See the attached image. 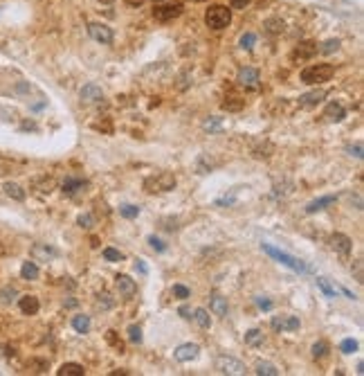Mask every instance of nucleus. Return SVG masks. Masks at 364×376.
<instances>
[{"instance_id":"1","label":"nucleus","mask_w":364,"mask_h":376,"mask_svg":"<svg viewBox=\"0 0 364 376\" xmlns=\"http://www.w3.org/2000/svg\"><path fill=\"white\" fill-rule=\"evenodd\" d=\"M333 74H335V65L317 63V65H308V68L301 70L299 79H301V84H306V86H319V84L331 81Z\"/></svg>"},{"instance_id":"2","label":"nucleus","mask_w":364,"mask_h":376,"mask_svg":"<svg viewBox=\"0 0 364 376\" xmlns=\"http://www.w3.org/2000/svg\"><path fill=\"white\" fill-rule=\"evenodd\" d=\"M261 248H263V252L265 254H270L275 261H279L281 266H285V268H290V270H295V273H312V268L308 264H304L301 259H297V257H292V254H288V252H283V250H279V248H275V246H270V244H261Z\"/></svg>"},{"instance_id":"3","label":"nucleus","mask_w":364,"mask_h":376,"mask_svg":"<svg viewBox=\"0 0 364 376\" xmlns=\"http://www.w3.org/2000/svg\"><path fill=\"white\" fill-rule=\"evenodd\" d=\"M175 176L171 174V171H160V174H153V176H148V178H144L142 187L146 194H162V191H171L175 187Z\"/></svg>"},{"instance_id":"4","label":"nucleus","mask_w":364,"mask_h":376,"mask_svg":"<svg viewBox=\"0 0 364 376\" xmlns=\"http://www.w3.org/2000/svg\"><path fill=\"white\" fill-rule=\"evenodd\" d=\"M232 23V9H227L225 5H211L205 11V25L211 30H225Z\"/></svg>"},{"instance_id":"5","label":"nucleus","mask_w":364,"mask_h":376,"mask_svg":"<svg viewBox=\"0 0 364 376\" xmlns=\"http://www.w3.org/2000/svg\"><path fill=\"white\" fill-rule=\"evenodd\" d=\"M216 370L221 372V374H227V376H243L248 372V367L243 365L238 358H234V356H218Z\"/></svg>"},{"instance_id":"6","label":"nucleus","mask_w":364,"mask_h":376,"mask_svg":"<svg viewBox=\"0 0 364 376\" xmlns=\"http://www.w3.org/2000/svg\"><path fill=\"white\" fill-rule=\"evenodd\" d=\"M270 327L275 329L277 334H290V331H297V329L301 327V322H299V318H297V315L281 313V315H272Z\"/></svg>"},{"instance_id":"7","label":"nucleus","mask_w":364,"mask_h":376,"mask_svg":"<svg viewBox=\"0 0 364 376\" xmlns=\"http://www.w3.org/2000/svg\"><path fill=\"white\" fill-rule=\"evenodd\" d=\"M182 2H171V5H160L153 9V18L160 23H171L182 14Z\"/></svg>"},{"instance_id":"8","label":"nucleus","mask_w":364,"mask_h":376,"mask_svg":"<svg viewBox=\"0 0 364 376\" xmlns=\"http://www.w3.org/2000/svg\"><path fill=\"white\" fill-rule=\"evenodd\" d=\"M88 34L95 38L97 43H101V45H111V43L115 41V34H112V30L106 25V23H90Z\"/></svg>"},{"instance_id":"9","label":"nucleus","mask_w":364,"mask_h":376,"mask_svg":"<svg viewBox=\"0 0 364 376\" xmlns=\"http://www.w3.org/2000/svg\"><path fill=\"white\" fill-rule=\"evenodd\" d=\"M317 50L319 48H317L315 41H301L299 45L290 52V59L292 61H308V59H312L317 54Z\"/></svg>"},{"instance_id":"10","label":"nucleus","mask_w":364,"mask_h":376,"mask_svg":"<svg viewBox=\"0 0 364 376\" xmlns=\"http://www.w3.org/2000/svg\"><path fill=\"white\" fill-rule=\"evenodd\" d=\"M238 86H245V88H259L261 84V74L256 68H241L236 74Z\"/></svg>"},{"instance_id":"11","label":"nucleus","mask_w":364,"mask_h":376,"mask_svg":"<svg viewBox=\"0 0 364 376\" xmlns=\"http://www.w3.org/2000/svg\"><path fill=\"white\" fill-rule=\"evenodd\" d=\"M326 97H328V90H324V88L310 90V93H304V95H299L297 104H299L301 108H312V106H317V104H322Z\"/></svg>"},{"instance_id":"12","label":"nucleus","mask_w":364,"mask_h":376,"mask_svg":"<svg viewBox=\"0 0 364 376\" xmlns=\"http://www.w3.org/2000/svg\"><path fill=\"white\" fill-rule=\"evenodd\" d=\"M198 354H200V347L196 343H185V345H180V347H175L173 356L178 363H189V360H196L198 358Z\"/></svg>"},{"instance_id":"13","label":"nucleus","mask_w":364,"mask_h":376,"mask_svg":"<svg viewBox=\"0 0 364 376\" xmlns=\"http://www.w3.org/2000/svg\"><path fill=\"white\" fill-rule=\"evenodd\" d=\"M85 187H88V180H84V178H74V176H68V178L63 180V185H61V191H63L65 196H77V194L85 191Z\"/></svg>"},{"instance_id":"14","label":"nucleus","mask_w":364,"mask_h":376,"mask_svg":"<svg viewBox=\"0 0 364 376\" xmlns=\"http://www.w3.org/2000/svg\"><path fill=\"white\" fill-rule=\"evenodd\" d=\"M209 311L218 318H227L229 313V304H227V297H223L221 293H211L209 297Z\"/></svg>"},{"instance_id":"15","label":"nucleus","mask_w":364,"mask_h":376,"mask_svg":"<svg viewBox=\"0 0 364 376\" xmlns=\"http://www.w3.org/2000/svg\"><path fill=\"white\" fill-rule=\"evenodd\" d=\"M331 246H333V250L335 252H339V254H351V250H353V241H351V237H346V234H342V232H335L331 237Z\"/></svg>"},{"instance_id":"16","label":"nucleus","mask_w":364,"mask_h":376,"mask_svg":"<svg viewBox=\"0 0 364 376\" xmlns=\"http://www.w3.org/2000/svg\"><path fill=\"white\" fill-rule=\"evenodd\" d=\"M79 97H81L84 104H95V101L104 99V90H101L97 84H85L84 88H81Z\"/></svg>"},{"instance_id":"17","label":"nucleus","mask_w":364,"mask_h":376,"mask_svg":"<svg viewBox=\"0 0 364 376\" xmlns=\"http://www.w3.org/2000/svg\"><path fill=\"white\" fill-rule=\"evenodd\" d=\"M115 284H117V291H119L124 297H133L138 293V284H135V280H131L128 275H117Z\"/></svg>"},{"instance_id":"18","label":"nucleus","mask_w":364,"mask_h":376,"mask_svg":"<svg viewBox=\"0 0 364 376\" xmlns=\"http://www.w3.org/2000/svg\"><path fill=\"white\" fill-rule=\"evenodd\" d=\"M324 117L328 122H342L346 117V108H344L342 101H331L326 108H324Z\"/></svg>"},{"instance_id":"19","label":"nucleus","mask_w":364,"mask_h":376,"mask_svg":"<svg viewBox=\"0 0 364 376\" xmlns=\"http://www.w3.org/2000/svg\"><path fill=\"white\" fill-rule=\"evenodd\" d=\"M18 309H21L23 315H36L38 309H41V302H38L36 295H23L18 300Z\"/></svg>"},{"instance_id":"20","label":"nucleus","mask_w":364,"mask_h":376,"mask_svg":"<svg viewBox=\"0 0 364 376\" xmlns=\"http://www.w3.org/2000/svg\"><path fill=\"white\" fill-rule=\"evenodd\" d=\"M56 250L52 248V246H48V244H34L32 246V257L34 259H38V261H50V259H54L56 257Z\"/></svg>"},{"instance_id":"21","label":"nucleus","mask_w":364,"mask_h":376,"mask_svg":"<svg viewBox=\"0 0 364 376\" xmlns=\"http://www.w3.org/2000/svg\"><path fill=\"white\" fill-rule=\"evenodd\" d=\"M263 30H265V34H270V36H281V34L285 32V23L281 21L279 16H270L263 21Z\"/></svg>"},{"instance_id":"22","label":"nucleus","mask_w":364,"mask_h":376,"mask_svg":"<svg viewBox=\"0 0 364 376\" xmlns=\"http://www.w3.org/2000/svg\"><path fill=\"white\" fill-rule=\"evenodd\" d=\"M335 201H337V196H333V194H328V196H322V198H315V201H310V203H308V205H306V214L322 212V210L331 207Z\"/></svg>"},{"instance_id":"23","label":"nucleus","mask_w":364,"mask_h":376,"mask_svg":"<svg viewBox=\"0 0 364 376\" xmlns=\"http://www.w3.org/2000/svg\"><path fill=\"white\" fill-rule=\"evenodd\" d=\"M14 174H21V164L16 160L0 156V178H7V176H14Z\"/></svg>"},{"instance_id":"24","label":"nucleus","mask_w":364,"mask_h":376,"mask_svg":"<svg viewBox=\"0 0 364 376\" xmlns=\"http://www.w3.org/2000/svg\"><path fill=\"white\" fill-rule=\"evenodd\" d=\"M254 374H259V376H279V367L275 365V363H270V360H256L254 363Z\"/></svg>"},{"instance_id":"25","label":"nucleus","mask_w":364,"mask_h":376,"mask_svg":"<svg viewBox=\"0 0 364 376\" xmlns=\"http://www.w3.org/2000/svg\"><path fill=\"white\" fill-rule=\"evenodd\" d=\"M85 370L81 363H63L56 370V376H84Z\"/></svg>"},{"instance_id":"26","label":"nucleus","mask_w":364,"mask_h":376,"mask_svg":"<svg viewBox=\"0 0 364 376\" xmlns=\"http://www.w3.org/2000/svg\"><path fill=\"white\" fill-rule=\"evenodd\" d=\"M38 266L34 264V261H25V264L21 266V277L23 280H27V282H36L38 280Z\"/></svg>"},{"instance_id":"27","label":"nucleus","mask_w":364,"mask_h":376,"mask_svg":"<svg viewBox=\"0 0 364 376\" xmlns=\"http://www.w3.org/2000/svg\"><path fill=\"white\" fill-rule=\"evenodd\" d=\"M243 340H245V345H248V347H259V345H263L265 336H263V331H261V329H250Z\"/></svg>"},{"instance_id":"28","label":"nucleus","mask_w":364,"mask_h":376,"mask_svg":"<svg viewBox=\"0 0 364 376\" xmlns=\"http://www.w3.org/2000/svg\"><path fill=\"white\" fill-rule=\"evenodd\" d=\"M191 318H194V322L198 324L200 329H209L211 327V318H209V313H207V309H196V311L191 313Z\"/></svg>"},{"instance_id":"29","label":"nucleus","mask_w":364,"mask_h":376,"mask_svg":"<svg viewBox=\"0 0 364 376\" xmlns=\"http://www.w3.org/2000/svg\"><path fill=\"white\" fill-rule=\"evenodd\" d=\"M90 315H74L72 318V329L77 334H88L90 331Z\"/></svg>"},{"instance_id":"30","label":"nucleus","mask_w":364,"mask_h":376,"mask_svg":"<svg viewBox=\"0 0 364 376\" xmlns=\"http://www.w3.org/2000/svg\"><path fill=\"white\" fill-rule=\"evenodd\" d=\"M5 194L9 198H14V201H25V189H23L21 185H16V183H5Z\"/></svg>"},{"instance_id":"31","label":"nucleus","mask_w":364,"mask_h":376,"mask_svg":"<svg viewBox=\"0 0 364 376\" xmlns=\"http://www.w3.org/2000/svg\"><path fill=\"white\" fill-rule=\"evenodd\" d=\"M50 370V363L45 358H32L27 360V372H32V374H43V372Z\"/></svg>"},{"instance_id":"32","label":"nucleus","mask_w":364,"mask_h":376,"mask_svg":"<svg viewBox=\"0 0 364 376\" xmlns=\"http://www.w3.org/2000/svg\"><path fill=\"white\" fill-rule=\"evenodd\" d=\"M202 131H207V133H221L223 131V117H216V115L207 117L205 122H202Z\"/></svg>"},{"instance_id":"33","label":"nucleus","mask_w":364,"mask_h":376,"mask_svg":"<svg viewBox=\"0 0 364 376\" xmlns=\"http://www.w3.org/2000/svg\"><path fill=\"white\" fill-rule=\"evenodd\" d=\"M315 282H317V288H319V291H322L324 295L328 297V300H333V297H337V288L333 286V284H331V282H328V280H324V277H317Z\"/></svg>"},{"instance_id":"34","label":"nucleus","mask_w":364,"mask_h":376,"mask_svg":"<svg viewBox=\"0 0 364 376\" xmlns=\"http://www.w3.org/2000/svg\"><path fill=\"white\" fill-rule=\"evenodd\" d=\"M54 183L52 178H38V180H34V189L38 191V194H50V191L54 189Z\"/></svg>"},{"instance_id":"35","label":"nucleus","mask_w":364,"mask_h":376,"mask_svg":"<svg viewBox=\"0 0 364 376\" xmlns=\"http://www.w3.org/2000/svg\"><path fill=\"white\" fill-rule=\"evenodd\" d=\"M328 349H331V347H328V343L326 340H317L315 345H312V358H324V356L328 354Z\"/></svg>"},{"instance_id":"36","label":"nucleus","mask_w":364,"mask_h":376,"mask_svg":"<svg viewBox=\"0 0 364 376\" xmlns=\"http://www.w3.org/2000/svg\"><path fill=\"white\" fill-rule=\"evenodd\" d=\"M254 43H256V34L254 32H245L241 38H238V45H241L243 50H252Z\"/></svg>"},{"instance_id":"37","label":"nucleus","mask_w":364,"mask_h":376,"mask_svg":"<svg viewBox=\"0 0 364 376\" xmlns=\"http://www.w3.org/2000/svg\"><path fill=\"white\" fill-rule=\"evenodd\" d=\"M337 50H339V38H328V41L322 43L319 52L322 54H333V52H337Z\"/></svg>"},{"instance_id":"38","label":"nucleus","mask_w":364,"mask_h":376,"mask_svg":"<svg viewBox=\"0 0 364 376\" xmlns=\"http://www.w3.org/2000/svg\"><path fill=\"white\" fill-rule=\"evenodd\" d=\"M119 214L124 219H138L140 217V207L138 205H121L119 207Z\"/></svg>"},{"instance_id":"39","label":"nucleus","mask_w":364,"mask_h":376,"mask_svg":"<svg viewBox=\"0 0 364 376\" xmlns=\"http://www.w3.org/2000/svg\"><path fill=\"white\" fill-rule=\"evenodd\" d=\"M128 340H131L133 345L142 343V329H140L138 324H131V327H128Z\"/></svg>"},{"instance_id":"40","label":"nucleus","mask_w":364,"mask_h":376,"mask_svg":"<svg viewBox=\"0 0 364 376\" xmlns=\"http://www.w3.org/2000/svg\"><path fill=\"white\" fill-rule=\"evenodd\" d=\"M339 349H342L344 354H353V351H358V340H353V338H344L342 343H339Z\"/></svg>"},{"instance_id":"41","label":"nucleus","mask_w":364,"mask_h":376,"mask_svg":"<svg viewBox=\"0 0 364 376\" xmlns=\"http://www.w3.org/2000/svg\"><path fill=\"white\" fill-rule=\"evenodd\" d=\"M77 223H79V228H84V230H90L92 225H95V217L92 214H79V219H77Z\"/></svg>"},{"instance_id":"42","label":"nucleus","mask_w":364,"mask_h":376,"mask_svg":"<svg viewBox=\"0 0 364 376\" xmlns=\"http://www.w3.org/2000/svg\"><path fill=\"white\" fill-rule=\"evenodd\" d=\"M106 340H108V345H112L117 351H124V345H121V340L117 338V331H106Z\"/></svg>"},{"instance_id":"43","label":"nucleus","mask_w":364,"mask_h":376,"mask_svg":"<svg viewBox=\"0 0 364 376\" xmlns=\"http://www.w3.org/2000/svg\"><path fill=\"white\" fill-rule=\"evenodd\" d=\"M101 254H104L106 261H121L124 259V254H121L119 250H115V248H104V252Z\"/></svg>"},{"instance_id":"44","label":"nucleus","mask_w":364,"mask_h":376,"mask_svg":"<svg viewBox=\"0 0 364 376\" xmlns=\"http://www.w3.org/2000/svg\"><path fill=\"white\" fill-rule=\"evenodd\" d=\"M263 151H270V154H272V151H275V147H272L270 142H263V144H259V147L252 149V156H254V158H265Z\"/></svg>"},{"instance_id":"45","label":"nucleus","mask_w":364,"mask_h":376,"mask_svg":"<svg viewBox=\"0 0 364 376\" xmlns=\"http://www.w3.org/2000/svg\"><path fill=\"white\" fill-rule=\"evenodd\" d=\"M173 295L178 297V300H187V297H191V291L185 286V284H173Z\"/></svg>"},{"instance_id":"46","label":"nucleus","mask_w":364,"mask_h":376,"mask_svg":"<svg viewBox=\"0 0 364 376\" xmlns=\"http://www.w3.org/2000/svg\"><path fill=\"white\" fill-rule=\"evenodd\" d=\"M254 302H256V307L261 309V311H272V300H268V297H263V295H256L254 297Z\"/></svg>"},{"instance_id":"47","label":"nucleus","mask_w":364,"mask_h":376,"mask_svg":"<svg viewBox=\"0 0 364 376\" xmlns=\"http://www.w3.org/2000/svg\"><path fill=\"white\" fill-rule=\"evenodd\" d=\"M245 106V99H238V101H223V108L225 111H241Z\"/></svg>"},{"instance_id":"48","label":"nucleus","mask_w":364,"mask_h":376,"mask_svg":"<svg viewBox=\"0 0 364 376\" xmlns=\"http://www.w3.org/2000/svg\"><path fill=\"white\" fill-rule=\"evenodd\" d=\"M148 246H151L153 250H158V252H164V250H167V246H164L162 241L155 237V234H151V237H148Z\"/></svg>"},{"instance_id":"49","label":"nucleus","mask_w":364,"mask_h":376,"mask_svg":"<svg viewBox=\"0 0 364 376\" xmlns=\"http://www.w3.org/2000/svg\"><path fill=\"white\" fill-rule=\"evenodd\" d=\"M14 295H16V291H14V288H2V291H0V302H5V304H9L11 300H14Z\"/></svg>"},{"instance_id":"50","label":"nucleus","mask_w":364,"mask_h":376,"mask_svg":"<svg viewBox=\"0 0 364 376\" xmlns=\"http://www.w3.org/2000/svg\"><path fill=\"white\" fill-rule=\"evenodd\" d=\"M351 156H355L358 160H362V142H355V144H348V149H346Z\"/></svg>"},{"instance_id":"51","label":"nucleus","mask_w":364,"mask_h":376,"mask_svg":"<svg viewBox=\"0 0 364 376\" xmlns=\"http://www.w3.org/2000/svg\"><path fill=\"white\" fill-rule=\"evenodd\" d=\"M97 307L99 309H111L112 307V300L108 293H104V295H99V300H97Z\"/></svg>"},{"instance_id":"52","label":"nucleus","mask_w":364,"mask_h":376,"mask_svg":"<svg viewBox=\"0 0 364 376\" xmlns=\"http://www.w3.org/2000/svg\"><path fill=\"white\" fill-rule=\"evenodd\" d=\"M250 5V0H229V9H245Z\"/></svg>"},{"instance_id":"53","label":"nucleus","mask_w":364,"mask_h":376,"mask_svg":"<svg viewBox=\"0 0 364 376\" xmlns=\"http://www.w3.org/2000/svg\"><path fill=\"white\" fill-rule=\"evenodd\" d=\"M234 196H225V198H218L216 201V207H229V205H234Z\"/></svg>"},{"instance_id":"54","label":"nucleus","mask_w":364,"mask_h":376,"mask_svg":"<svg viewBox=\"0 0 364 376\" xmlns=\"http://www.w3.org/2000/svg\"><path fill=\"white\" fill-rule=\"evenodd\" d=\"M355 280H358L360 284H362V282H364V275H362V259H358V261H355Z\"/></svg>"},{"instance_id":"55","label":"nucleus","mask_w":364,"mask_h":376,"mask_svg":"<svg viewBox=\"0 0 364 376\" xmlns=\"http://www.w3.org/2000/svg\"><path fill=\"white\" fill-rule=\"evenodd\" d=\"M135 268H138V270H140V273H142V275H146V273H148V268H146V264H144V261H142V259H138V264H135Z\"/></svg>"},{"instance_id":"56","label":"nucleus","mask_w":364,"mask_h":376,"mask_svg":"<svg viewBox=\"0 0 364 376\" xmlns=\"http://www.w3.org/2000/svg\"><path fill=\"white\" fill-rule=\"evenodd\" d=\"M180 315H182V318H191V309L189 307H180Z\"/></svg>"},{"instance_id":"57","label":"nucleus","mask_w":364,"mask_h":376,"mask_svg":"<svg viewBox=\"0 0 364 376\" xmlns=\"http://www.w3.org/2000/svg\"><path fill=\"white\" fill-rule=\"evenodd\" d=\"M126 5H131V7H140V5H144V0H126Z\"/></svg>"},{"instance_id":"58","label":"nucleus","mask_w":364,"mask_h":376,"mask_svg":"<svg viewBox=\"0 0 364 376\" xmlns=\"http://www.w3.org/2000/svg\"><path fill=\"white\" fill-rule=\"evenodd\" d=\"M358 374H364V363H362V360L358 363Z\"/></svg>"},{"instance_id":"59","label":"nucleus","mask_w":364,"mask_h":376,"mask_svg":"<svg viewBox=\"0 0 364 376\" xmlns=\"http://www.w3.org/2000/svg\"><path fill=\"white\" fill-rule=\"evenodd\" d=\"M101 5H111V2H115V0H99Z\"/></svg>"},{"instance_id":"60","label":"nucleus","mask_w":364,"mask_h":376,"mask_svg":"<svg viewBox=\"0 0 364 376\" xmlns=\"http://www.w3.org/2000/svg\"><path fill=\"white\" fill-rule=\"evenodd\" d=\"M155 2H160V0H155Z\"/></svg>"}]
</instances>
